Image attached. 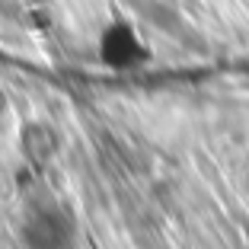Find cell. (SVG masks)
I'll list each match as a JSON object with an SVG mask.
<instances>
[{"mask_svg":"<svg viewBox=\"0 0 249 249\" xmlns=\"http://www.w3.org/2000/svg\"><path fill=\"white\" fill-rule=\"evenodd\" d=\"M96 58L115 73H131L150 61V48L128 19H112L96 36Z\"/></svg>","mask_w":249,"mask_h":249,"instance_id":"7a4b0ae2","label":"cell"},{"mask_svg":"<svg viewBox=\"0 0 249 249\" xmlns=\"http://www.w3.org/2000/svg\"><path fill=\"white\" fill-rule=\"evenodd\" d=\"M19 236L26 249H77V220L64 205L42 201L26 211Z\"/></svg>","mask_w":249,"mask_h":249,"instance_id":"6da1fadb","label":"cell"},{"mask_svg":"<svg viewBox=\"0 0 249 249\" xmlns=\"http://www.w3.org/2000/svg\"><path fill=\"white\" fill-rule=\"evenodd\" d=\"M19 147L32 160H48V157L54 154L58 141H54V131L48 124H29V128L19 134Z\"/></svg>","mask_w":249,"mask_h":249,"instance_id":"3957f363","label":"cell"}]
</instances>
